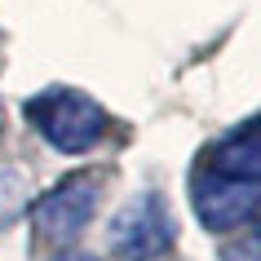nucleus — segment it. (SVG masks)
Wrapping results in <instances>:
<instances>
[{
	"instance_id": "f257e3e1",
	"label": "nucleus",
	"mask_w": 261,
	"mask_h": 261,
	"mask_svg": "<svg viewBox=\"0 0 261 261\" xmlns=\"http://www.w3.org/2000/svg\"><path fill=\"white\" fill-rule=\"evenodd\" d=\"M22 115L54 151H67V155L89 151L102 138V128H107V111L89 93L67 89V84H54V89L36 93L31 102H22Z\"/></svg>"
},
{
	"instance_id": "f03ea898",
	"label": "nucleus",
	"mask_w": 261,
	"mask_h": 261,
	"mask_svg": "<svg viewBox=\"0 0 261 261\" xmlns=\"http://www.w3.org/2000/svg\"><path fill=\"white\" fill-rule=\"evenodd\" d=\"M173 239H177V221L155 191H142L138 199H128L111 217L107 230V244L120 261H155L173 248Z\"/></svg>"
},
{
	"instance_id": "7ed1b4c3",
	"label": "nucleus",
	"mask_w": 261,
	"mask_h": 261,
	"mask_svg": "<svg viewBox=\"0 0 261 261\" xmlns=\"http://www.w3.org/2000/svg\"><path fill=\"white\" fill-rule=\"evenodd\" d=\"M191 204H195V217L204 221L208 230H239V226H252L257 221V208H261V191L257 181H244V177H221V173H208L199 168L191 181Z\"/></svg>"
},
{
	"instance_id": "20e7f679",
	"label": "nucleus",
	"mask_w": 261,
	"mask_h": 261,
	"mask_svg": "<svg viewBox=\"0 0 261 261\" xmlns=\"http://www.w3.org/2000/svg\"><path fill=\"white\" fill-rule=\"evenodd\" d=\"M93 208H97V177L93 173H71V177H62L58 186H49L36 199L31 221H36L40 239H49V244H71L93 221Z\"/></svg>"
},
{
	"instance_id": "39448f33",
	"label": "nucleus",
	"mask_w": 261,
	"mask_h": 261,
	"mask_svg": "<svg viewBox=\"0 0 261 261\" xmlns=\"http://www.w3.org/2000/svg\"><path fill=\"white\" fill-rule=\"evenodd\" d=\"M208 173H221V177H244V181H257L261 173V146H257V120H248L239 133L221 138L204 160Z\"/></svg>"
},
{
	"instance_id": "423d86ee",
	"label": "nucleus",
	"mask_w": 261,
	"mask_h": 261,
	"mask_svg": "<svg viewBox=\"0 0 261 261\" xmlns=\"http://www.w3.org/2000/svg\"><path fill=\"white\" fill-rule=\"evenodd\" d=\"M261 244H257V230H248L244 234V244H230L226 252H221V261H257Z\"/></svg>"
},
{
	"instance_id": "0eeeda50",
	"label": "nucleus",
	"mask_w": 261,
	"mask_h": 261,
	"mask_svg": "<svg viewBox=\"0 0 261 261\" xmlns=\"http://www.w3.org/2000/svg\"><path fill=\"white\" fill-rule=\"evenodd\" d=\"M62 261H97V257H84V252H75V257H62Z\"/></svg>"
}]
</instances>
